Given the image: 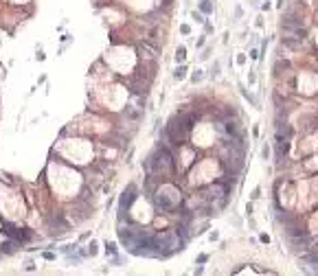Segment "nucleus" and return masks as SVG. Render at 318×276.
Instances as JSON below:
<instances>
[{"label": "nucleus", "instance_id": "nucleus-1", "mask_svg": "<svg viewBox=\"0 0 318 276\" xmlns=\"http://www.w3.org/2000/svg\"><path fill=\"white\" fill-rule=\"evenodd\" d=\"M136 193H138L136 184H129L127 191H123V195H121V199H119V210H121V213H123V210H125V208H127V206L136 199Z\"/></svg>", "mask_w": 318, "mask_h": 276}, {"label": "nucleus", "instance_id": "nucleus-2", "mask_svg": "<svg viewBox=\"0 0 318 276\" xmlns=\"http://www.w3.org/2000/svg\"><path fill=\"white\" fill-rule=\"evenodd\" d=\"M301 259L305 263H312V265H318V248H314V250H310L307 254H303Z\"/></svg>", "mask_w": 318, "mask_h": 276}, {"label": "nucleus", "instance_id": "nucleus-3", "mask_svg": "<svg viewBox=\"0 0 318 276\" xmlns=\"http://www.w3.org/2000/svg\"><path fill=\"white\" fill-rule=\"evenodd\" d=\"M200 11L202 13H213V2H211V0H202V2H200Z\"/></svg>", "mask_w": 318, "mask_h": 276}, {"label": "nucleus", "instance_id": "nucleus-4", "mask_svg": "<svg viewBox=\"0 0 318 276\" xmlns=\"http://www.w3.org/2000/svg\"><path fill=\"white\" fill-rule=\"evenodd\" d=\"M0 252H5V254L15 252V243H13V241H5L2 245H0Z\"/></svg>", "mask_w": 318, "mask_h": 276}, {"label": "nucleus", "instance_id": "nucleus-5", "mask_svg": "<svg viewBox=\"0 0 318 276\" xmlns=\"http://www.w3.org/2000/svg\"><path fill=\"white\" fill-rule=\"evenodd\" d=\"M184 57H186V48H184V46H178V51H176V61L182 64Z\"/></svg>", "mask_w": 318, "mask_h": 276}, {"label": "nucleus", "instance_id": "nucleus-6", "mask_svg": "<svg viewBox=\"0 0 318 276\" xmlns=\"http://www.w3.org/2000/svg\"><path fill=\"white\" fill-rule=\"evenodd\" d=\"M184 77H186V68H184V66L176 68V72H173V79H176V81H182Z\"/></svg>", "mask_w": 318, "mask_h": 276}, {"label": "nucleus", "instance_id": "nucleus-7", "mask_svg": "<svg viewBox=\"0 0 318 276\" xmlns=\"http://www.w3.org/2000/svg\"><path fill=\"white\" fill-rule=\"evenodd\" d=\"M105 252H108V254H112V256H114V254L119 252V248H116V243H105Z\"/></svg>", "mask_w": 318, "mask_h": 276}, {"label": "nucleus", "instance_id": "nucleus-8", "mask_svg": "<svg viewBox=\"0 0 318 276\" xmlns=\"http://www.w3.org/2000/svg\"><path fill=\"white\" fill-rule=\"evenodd\" d=\"M217 75H219V61H215L211 68V77H217Z\"/></svg>", "mask_w": 318, "mask_h": 276}, {"label": "nucleus", "instance_id": "nucleus-9", "mask_svg": "<svg viewBox=\"0 0 318 276\" xmlns=\"http://www.w3.org/2000/svg\"><path fill=\"white\" fill-rule=\"evenodd\" d=\"M261 158H263V160L270 158V147H268V145H263V149H261Z\"/></svg>", "mask_w": 318, "mask_h": 276}, {"label": "nucleus", "instance_id": "nucleus-10", "mask_svg": "<svg viewBox=\"0 0 318 276\" xmlns=\"http://www.w3.org/2000/svg\"><path fill=\"white\" fill-rule=\"evenodd\" d=\"M193 18H195V22H200V24H204L206 20L202 18V13H198V11H193Z\"/></svg>", "mask_w": 318, "mask_h": 276}, {"label": "nucleus", "instance_id": "nucleus-11", "mask_svg": "<svg viewBox=\"0 0 318 276\" xmlns=\"http://www.w3.org/2000/svg\"><path fill=\"white\" fill-rule=\"evenodd\" d=\"M88 254H90V256H95V254H97V243H90V248H88Z\"/></svg>", "mask_w": 318, "mask_h": 276}, {"label": "nucleus", "instance_id": "nucleus-12", "mask_svg": "<svg viewBox=\"0 0 318 276\" xmlns=\"http://www.w3.org/2000/svg\"><path fill=\"white\" fill-rule=\"evenodd\" d=\"M180 31H182L184 35H189V33H191V26H189V24H182V26H180Z\"/></svg>", "mask_w": 318, "mask_h": 276}, {"label": "nucleus", "instance_id": "nucleus-13", "mask_svg": "<svg viewBox=\"0 0 318 276\" xmlns=\"http://www.w3.org/2000/svg\"><path fill=\"white\" fill-rule=\"evenodd\" d=\"M259 195H261V189L257 186L255 191H252V195H250V197H252V199H259Z\"/></svg>", "mask_w": 318, "mask_h": 276}, {"label": "nucleus", "instance_id": "nucleus-14", "mask_svg": "<svg viewBox=\"0 0 318 276\" xmlns=\"http://www.w3.org/2000/svg\"><path fill=\"white\" fill-rule=\"evenodd\" d=\"M200 79H202V75H200V72H195V75L191 77V81H193V84H198V81H200Z\"/></svg>", "mask_w": 318, "mask_h": 276}, {"label": "nucleus", "instance_id": "nucleus-15", "mask_svg": "<svg viewBox=\"0 0 318 276\" xmlns=\"http://www.w3.org/2000/svg\"><path fill=\"white\" fill-rule=\"evenodd\" d=\"M257 57H259V51L252 48V51H250V59H257Z\"/></svg>", "mask_w": 318, "mask_h": 276}, {"label": "nucleus", "instance_id": "nucleus-16", "mask_svg": "<svg viewBox=\"0 0 318 276\" xmlns=\"http://www.w3.org/2000/svg\"><path fill=\"white\" fill-rule=\"evenodd\" d=\"M44 259H46V261H53L55 254H53V252H44Z\"/></svg>", "mask_w": 318, "mask_h": 276}, {"label": "nucleus", "instance_id": "nucleus-17", "mask_svg": "<svg viewBox=\"0 0 318 276\" xmlns=\"http://www.w3.org/2000/svg\"><path fill=\"white\" fill-rule=\"evenodd\" d=\"M206 261H209L206 254H200V256H198V263H206Z\"/></svg>", "mask_w": 318, "mask_h": 276}, {"label": "nucleus", "instance_id": "nucleus-18", "mask_svg": "<svg viewBox=\"0 0 318 276\" xmlns=\"http://www.w3.org/2000/svg\"><path fill=\"white\" fill-rule=\"evenodd\" d=\"M204 31H206V33H213V26H211L209 22H204Z\"/></svg>", "mask_w": 318, "mask_h": 276}, {"label": "nucleus", "instance_id": "nucleus-19", "mask_svg": "<svg viewBox=\"0 0 318 276\" xmlns=\"http://www.w3.org/2000/svg\"><path fill=\"white\" fill-rule=\"evenodd\" d=\"M285 2H287V0H276V7H279V9H283V7H285Z\"/></svg>", "mask_w": 318, "mask_h": 276}, {"label": "nucleus", "instance_id": "nucleus-20", "mask_svg": "<svg viewBox=\"0 0 318 276\" xmlns=\"http://www.w3.org/2000/svg\"><path fill=\"white\" fill-rule=\"evenodd\" d=\"M246 215H252V204H246Z\"/></svg>", "mask_w": 318, "mask_h": 276}, {"label": "nucleus", "instance_id": "nucleus-21", "mask_svg": "<svg viewBox=\"0 0 318 276\" xmlns=\"http://www.w3.org/2000/svg\"><path fill=\"white\" fill-rule=\"evenodd\" d=\"M316 248H318V241H316Z\"/></svg>", "mask_w": 318, "mask_h": 276}]
</instances>
